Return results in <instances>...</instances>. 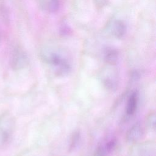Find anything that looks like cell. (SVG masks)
Listing matches in <instances>:
<instances>
[{
	"label": "cell",
	"instance_id": "6da1fadb",
	"mask_svg": "<svg viewBox=\"0 0 156 156\" xmlns=\"http://www.w3.org/2000/svg\"><path fill=\"white\" fill-rule=\"evenodd\" d=\"M42 60L48 65L58 76L68 75L71 70V64L66 57L57 49L44 48L40 52Z\"/></svg>",
	"mask_w": 156,
	"mask_h": 156
},
{
	"label": "cell",
	"instance_id": "7a4b0ae2",
	"mask_svg": "<svg viewBox=\"0 0 156 156\" xmlns=\"http://www.w3.org/2000/svg\"><path fill=\"white\" fill-rule=\"evenodd\" d=\"M155 142L148 140L132 144L128 152L129 156H155Z\"/></svg>",
	"mask_w": 156,
	"mask_h": 156
},
{
	"label": "cell",
	"instance_id": "3957f363",
	"mask_svg": "<svg viewBox=\"0 0 156 156\" xmlns=\"http://www.w3.org/2000/svg\"><path fill=\"white\" fill-rule=\"evenodd\" d=\"M100 79L103 86L109 91H115L119 83L117 71L113 68L107 67L102 69Z\"/></svg>",
	"mask_w": 156,
	"mask_h": 156
},
{
	"label": "cell",
	"instance_id": "277c9868",
	"mask_svg": "<svg viewBox=\"0 0 156 156\" xmlns=\"http://www.w3.org/2000/svg\"><path fill=\"white\" fill-rule=\"evenodd\" d=\"M13 121L9 115H3L0 118V145L8 143L13 130Z\"/></svg>",
	"mask_w": 156,
	"mask_h": 156
},
{
	"label": "cell",
	"instance_id": "5b68a950",
	"mask_svg": "<svg viewBox=\"0 0 156 156\" xmlns=\"http://www.w3.org/2000/svg\"><path fill=\"white\" fill-rule=\"evenodd\" d=\"M107 31L115 38L120 39L126 32L125 24L119 20H112L107 24Z\"/></svg>",
	"mask_w": 156,
	"mask_h": 156
},
{
	"label": "cell",
	"instance_id": "8992f818",
	"mask_svg": "<svg viewBox=\"0 0 156 156\" xmlns=\"http://www.w3.org/2000/svg\"><path fill=\"white\" fill-rule=\"evenodd\" d=\"M116 144V142L114 138L102 141L97 146L92 156H108L115 149Z\"/></svg>",
	"mask_w": 156,
	"mask_h": 156
},
{
	"label": "cell",
	"instance_id": "52a82bcc",
	"mask_svg": "<svg viewBox=\"0 0 156 156\" xmlns=\"http://www.w3.org/2000/svg\"><path fill=\"white\" fill-rule=\"evenodd\" d=\"M144 134V128L143 126L139 123H135L131 126L126 132V140L127 143L134 144L138 142Z\"/></svg>",
	"mask_w": 156,
	"mask_h": 156
},
{
	"label": "cell",
	"instance_id": "ba28073f",
	"mask_svg": "<svg viewBox=\"0 0 156 156\" xmlns=\"http://www.w3.org/2000/svg\"><path fill=\"white\" fill-rule=\"evenodd\" d=\"M139 101V94L137 91H133L129 96L126 108L125 115L127 117L130 118L132 116L136 111Z\"/></svg>",
	"mask_w": 156,
	"mask_h": 156
},
{
	"label": "cell",
	"instance_id": "9c48e42d",
	"mask_svg": "<svg viewBox=\"0 0 156 156\" xmlns=\"http://www.w3.org/2000/svg\"><path fill=\"white\" fill-rule=\"evenodd\" d=\"M28 58L25 52L20 49L14 51L12 56V65L15 69H21L27 65Z\"/></svg>",
	"mask_w": 156,
	"mask_h": 156
},
{
	"label": "cell",
	"instance_id": "30bf717a",
	"mask_svg": "<svg viewBox=\"0 0 156 156\" xmlns=\"http://www.w3.org/2000/svg\"><path fill=\"white\" fill-rule=\"evenodd\" d=\"M119 54L116 49L107 48L104 52V59L109 65H114L118 60Z\"/></svg>",
	"mask_w": 156,
	"mask_h": 156
},
{
	"label": "cell",
	"instance_id": "8fae6325",
	"mask_svg": "<svg viewBox=\"0 0 156 156\" xmlns=\"http://www.w3.org/2000/svg\"><path fill=\"white\" fill-rule=\"evenodd\" d=\"M41 9L50 13L57 12L60 7L58 0H40Z\"/></svg>",
	"mask_w": 156,
	"mask_h": 156
},
{
	"label": "cell",
	"instance_id": "7c38bea8",
	"mask_svg": "<svg viewBox=\"0 0 156 156\" xmlns=\"http://www.w3.org/2000/svg\"><path fill=\"white\" fill-rule=\"evenodd\" d=\"M146 125L151 130L155 129V115L154 112H151L147 116L146 118Z\"/></svg>",
	"mask_w": 156,
	"mask_h": 156
},
{
	"label": "cell",
	"instance_id": "4fadbf2b",
	"mask_svg": "<svg viewBox=\"0 0 156 156\" xmlns=\"http://www.w3.org/2000/svg\"><path fill=\"white\" fill-rule=\"evenodd\" d=\"M79 139H80L79 133L78 132H74L71 138L70 146H69V148L71 149H73L77 146V144L79 143Z\"/></svg>",
	"mask_w": 156,
	"mask_h": 156
},
{
	"label": "cell",
	"instance_id": "5bb4252c",
	"mask_svg": "<svg viewBox=\"0 0 156 156\" xmlns=\"http://www.w3.org/2000/svg\"><path fill=\"white\" fill-rule=\"evenodd\" d=\"M1 41V33H0V42Z\"/></svg>",
	"mask_w": 156,
	"mask_h": 156
}]
</instances>
